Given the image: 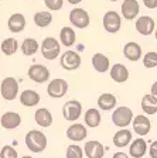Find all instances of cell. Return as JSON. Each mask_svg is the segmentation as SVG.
I'll list each match as a JSON object with an SVG mask.
<instances>
[{
    "label": "cell",
    "instance_id": "obj_1",
    "mask_svg": "<svg viewBox=\"0 0 157 158\" xmlns=\"http://www.w3.org/2000/svg\"><path fill=\"white\" fill-rule=\"evenodd\" d=\"M26 145L31 152H43L47 148V135L40 130H30L26 135Z\"/></svg>",
    "mask_w": 157,
    "mask_h": 158
},
{
    "label": "cell",
    "instance_id": "obj_2",
    "mask_svg": "<svg viewBox=\"0 0 157 158\" xmlns=\"http://www.w3.org/2000/svg\"><path fill=\"white\" fill-rule=\"evenodd\" d=\"M40 49H41L44 58L48 61H54L55 58H58L59 52H61V45H59L58 40H55L54 37H47L43 40Z\"/></svg>",
    "mask_w": 157,
    "mask_h": 158
},
{
    "label": "cell",
    "instance_id": "obj_3",
    "mask_svg": "<svg viewBox=\"0 0 157 158\" xmlns=\"http://www.w3.org/2000/svg\"><path fill=\"white\" fill-rule=\"evenodd\" d=\"M133 112L126 106H120V107L115 109V112L112 113V122L115 126H118L120 128H128L129 124H132L133 120Z\"/></svg>",
    "mask_w": 157,
    "mask_h": 158
},
{
    "label": "cell",
    "instance_id": "obj_4",
    "mask_svg": "<svg viewBox=\"0 0 157 158\" xmlns=\"http://www.w3.org/2000/svg\"><path fill=\"white\" fill-rule=\"evenodd\" d=\"M0 93H2V98L7 102L14 100L19 95V82L11 76L4 78L2 81V85H0Z\"/></svg>",
    "mask_w": 157,
    "mask_h": 158
},
{
    "label": "cell",
    "instance_id": "obj_5",
    "mask_svg": "<svg viewBox=\"0 0 157 158\" xmlns=\"http://www.w3.org/2000/svg\"><path fill=\"white\" fill-rule=\"evenodd\" d=\"M122 26V17L118 11L115 10H109L103 16V28L108 31L109 34H116L120 30Z\"/></svg>",
    "mask_w": 157,
    "mask_h": 158
},
{
    "label": "cell",
    "instance_id": "obj_6",
    "mask_svg": "<svg viewBox=\"0 0 157 158\" xmlns=\"http://www.w3.org/2000/svg\"><path fill=\"white\" fill-rule=\"evenodd\" d=\"M67 92H68V82L65 79H61V78L52 79L51 82L48 83V86H47V93L52 99L64 98L67 95Z\"/></svg>",
    "mask_w": 157,
    "mask_h": 158
},
{
    "label": "cell",
    "instance_id": "obj_7",
    "mask_svg": "<svg viewBox=\"0 0 157 158\" xmlns=\"http://www.w3.org/2000/svg\"><path fill=\"white\" fill-rule=\"evenodd\" d=\"M69 21L76 28H86L91 23V19H89V14L86 10L75 7L69 11Z\"/></svg>",
    "mask_w": 157,
    "mask_h": 158
},
{
    "label": "cell",
    "instance_id": "obj_8",
    "mask_svg": "<svg viewBox=\"0 0 157 158\" xmlns=\"http://www.w3.org/2000/svg\"><path fill=\"white\" fill-rule=\"evenodd\" d=\"M82 105L78 100H69L62 106V116L67 122H76L81 117Z\"/></svg>",
    "mask_w": 157,
    "mask_h": 158
},
{
    "label": "cell",
    "instance_id": "obj_9",
    "mask_svg": "<svg viewBox=\"0 0 157 158\" xmlns=\"http://www.w3.org/2000/svg\"><path fill=\"white\" fill-rule=\"evenodd\" d=\"M59 62H61V66L65 71H75V69H78L81 66V55L76 51L68 49L61 55Z\"/></svg>",
    "mask_w": 157,
    "mask_h": 158
},
{
    "label": "cell",
    "instance_id": "obj_10",
    "mask_svg": "<svg viewBox=\"0 0 157 158\" xmlns=\"http://www.w3.org/2000/svg\"><path fill=\"white\" fill-rule=\"evenodd\" d=\"M28 78L36 83H44L50 79V69L41 64H34L28 68Z\"/></svg>",
    "mask_w": 157,
    "mask_h": 158
},
{
    "label": "cell",
    "instance_id": "obj_11",
    "mask_svg": "<svg viewBox=\"0 0 157 158\" xmlns=\"http://www.w3.org/2000/svg\"><path fill=\"white\" fill-rule=\"evenodd\" d=\"M134 27H136V31L139 34H142V35H150L154 31V28H156V23H154V20L151 17L142 16L136 20Z\"/></svg>",
    "mask_w": 157,
    "mask_h": 158
},
{
    "label": "cell",
    "instance_id": "obj_12",
    "mask_svg": "<svg viewBox=\"0 0 157 158\" xmlns=\"http://www.w3.org/2000/svg\"><path fill=\"white\" fill-rule=\"evenodd\" d=\"M132 126H133V130L137 135H146L149 134L151 128V123L144 114H139L136 117H133L132 120Z\"/></svg>",
    "mask_w": 157,
    "mask_h": 158
},
{
    "label": "cell",
    "instance_id": "obj_13",
    "mask_svg": "<svg viewBox=\"0 0 157 158\" xmlns=\"http://www.w3.org/2000/svg\"><path fill=\"white\" fill-rule=\"evenodd\" d=\"M139 10H140V6H139L137 0H123L120 6L122 16L126 20H134L139 14Z\"/></svg>",
    "mask_w": 157,
    "mask_h": 158
},
{
    "label": "cell",
    "instance_id": "obj_14",
    "mask_svg": "<svg viewBox=\"0 0 157 158\" xmlns=\"http://www.w3.org/2000/svg\"><path fill=\"white\" fill-rule=\"evenodd\" d=\"M0 124L6 130H13L21 124V116L16 112H6L0 117Z\"/></svg>",
    "mask_w": 157,
    "mask_h": 158
},
{
    "label": "cell",
    "instance_id": "obj_15",
    "mask_svg": "<svg viewBox=\"0 0 157 158\" xmlns=\"http://www.w3.org/2000/svg\"><path fill=\"white\" fill-rule=\"evenodd\" d=\"M26 17L21 13H14L9 17V21H7V27H9V31L13 34L21 33L24 28H26Z\"/></svg>",
    "mask_w": 157,
    "mask_h": 158
},
{
    "label": "cell",
    "instance_id": "obj_16",
    "mask_svg": "<svg viewBox=\"0 0 157 158\" xmlns=\"http://www.w3.org/2000/svg\"><path fill=\"white\" fill-rule=\"evenodd\" d=\"M86 135H88V131H86V127L81 123H75V124H71L67 130V137L72 141H82V140H85Z\"/></svg>",
    "mask_w": 157,
    "mask_h": 158
},
{
    "label": "cell",
    "instance_id": "obj_17",
    "mask_svg": "<svg viewBox=\"0 0 157 158\" xmlns=\"http://www.w3.org/2000/svg\"><path fill=\"white\" fill-rule=\"evenodd\" d=\"M109 72H111V79L118 83H123L129 79V69L123 64H115L109 68Z\"/></svg>",
    "mask_w": 157,
    "mask_h": 158
},
{
    "label": "cell",
    "instance_id": "obj_18",
    "mask_svg": "<svg viewBox=\"0 0 157 158\" xmlns=\"http://www.w3.org/2000/svg\"><path fill=\"white\" fill-rule=\"evenodd\" d=\"M84 154L88 158H103L105 148L99 141L92 140V141H88L85 144V147H84Z\"/></svg>",
    "mask_w": 157,
    "mask_h": 158
},
{
    "label": "cell",
    "instance_id": "obj_19",
    "mask_svg": "<svg viewBox=\"0 0 157 158\" xmlns=\"http://www.w3.org/2000/svg\"><path fill=\"white\" fill-rule=\"evenodd\" d=\"M142 47L139 45L137 43H133V41H130V43H126L123 45V55L124 58H128L129 61H132V62H136V61H139V59L142 58Z\"/></svg>",
    "mask_w": 157,
    "mask_h": 158
},
{
    "label": "cell",
    "instance_id": "obj_20",
    "mask_svg": "<svg viewBox=\"0 0 157 158\" xmlns=\"http://www.w3.org/2000/svg\"><path fill=\"white\" fill-rule=\"evenodd\" d=\"M147 152V143L143 138H136L130 143L129 147V155L132 158H143Z\"/></svg>",
    "mask_w": 157,
    "mask_h": 158
},
{
    "label": "cell",
    "instance_id": "obj_21",
    "mask_svg": "<svg viewBox=\"0 0 157 158\" xmlns=\"http://www.w3.org/2000/svg\"><path fill=\"white\" fill-rule=\"evenodd\" d=\"M40 100H41L40 93H37L33 89H27V90H23L20 93V102L26 107H34L40 103Z\"/></svg>",
    "mask_w": 157,
    "mask_h": 158
},
{
    "label": "cell",
    "instance_id": "obj_22",
    "mask_svg": "<svg viewBox=\"0 0 157 158\" xmlns=\"http://www.w3.org/2000/svg\"><path fill=\"white\" fill-rule=\"evenodd\" d=\"M92 65H94L96 72L105 73L106 71H109V68H111V61H109V58L105 55V54L96 52V54H94V56H92Z\"/></svg>",
    "mask_w": 157,
    "mask_h": 158
},
{
    "label": "cell",
    "instance_id": "obj_23",
    "mask_svg": "<svg viewBox=\"0 0 157 158\" xmlns=\"http://www.w3.org/2000/svg\"><path fill=\"white\" fill-rule=\"evenodd\" d=\"M130 143H132V131L130 130H128V128H120L119 131L115 133V135H113L115 147L123 148V147H128Z\"/></svg>",
    "mask_w": 157,
    "mask_h": 158
},
{
    "label": "cell",
    "instance_id": "obj_24",
    "mask_svg": "<svg viewBox=\"0 0 157 158\" xmlns=\"http://www.w3.org/2000/svg\"><path fill=\"white\" fill-rule=\"evenodd\" d=\"M34 120H36V123L38 126H41V127H50V126L52 124V114L48 109L40 107L36 110Z\"/></svg>",
    "mask_w": 157,
    "mask_h": 158
},
{
    "label": "cell",
    "instance_id": "obj_25",
    "mask_svg": "<svg viewBox=\"0 0 157 158\" xmlns=\"http://www.w3.org/2000/svg\"><path fill=\"white\" fill-rule=\"evenodd\" d=\"M98 107L99 110H103V112H108L116 106L118 100H116V96L112 95V93H102L98 98Z\"/></svg>",
    "mask_w": 157,
    "mask_h": 158
},
{
    "label": "cell",
    "instance_id": "obj_26",
    "mask_svg": "<svg viewBox=\"0 0 157 158\" xmlns=\"http://www.w3.org/2000/svg\"><path fill=\"white\" fill-rule=\"evenodd\" d=\"M59 41H61L62 45L68 47V48L74 45L76 41V34H75V31H74V28H71V27H68V26L62 27L61 31H59Z\"/></svg>",
    "mask_w": 157,
    "mask_h": 158
},
{
    "label": "cell",
    "instance_id": "obj_27",
    "mask_svg": "<svg viewBox=\"0 0 157 158\" xmlns=\"http://www.w3.org/2000/svg\"><path fill=\"white\" fill-rule=\"evenodd\" d=\"M84 120H85V124L89 126L91 128H95L101 124V120H102V116H101V112L98 109H88L84 116Z\"/></svg>",
    "mask_w": 157,
    "mask_h": 158
},
{
    "label": "cell",
    "instance_id": "obj_28",
    "mask_svg": "<svg viewBox=\"0 0 157 158\" xmlns=\"http://www.w3.org/2000/svg\"><path fill=\"white\" fill-rule=\"evenodd\" d=\"M142 110H143L146 114H156L157 113V100L150 95H144L142 99Z\"/></svg>",
    "mask_w": 157,
    "mask_h": 158
},
{
    "label": "cell",
    "instance_id": "obj_29",
    "mask_svg": "<svg viewBox=\"0 0 157 158\" xmlns=\"http://www.w3.org/2000/svg\"><path fill=\"white\" fill-rule=\"evenodd\" d=\"M33 20H34V23H36L37 27H40V28H46V27H48L50 24H51L52 14L50 13V11H37V13L34 14Z\"/></svg>",
    "mask_w": 157,
    "mask_h": 158
},
{
    "label": "cell",
    "instance_id": "obj_30",
    "mask_svg": "<svg viewBox=\"0 0 157 158\" xmlns=\"http://www.w3.org/2000/svg\"><path fill=\"white\" fill-rule=\"evenodd\" d=\"M40 44L37 43V40L34 38H26L21 44V52L24 54L26 56H31L38 51Z\"/></svg>",
    "mask_w": 157,
    "mask_h": 158
},
{
    "label": "cell",
    "instance_id": "obj_31",
    "mask_svg": "<svg viewBox=\"0 0 157 158\" xmlns=\"http://www.w3.org/2000/svg\"><path fill=\"white\" fill-rule=\"evenodd\" d=\"M17 49H19V43H17V40L13 38V37L6 38L3 43H2V52H3L4 55H7V56L16 54Z\"/></svg>",
    "mask_w": 157,
    "mask_h": 158
},
{
    "label": "cell",
    "instance_id": "obj_32",
    "mask_svg": "<svg viewBox=\"0 0 157 158\" xmlns=\"http://www.w3.org/2000/svg\"><path fill=\"white\" fill-rule=\"evenodd\" d=\"M143 65L144 68H156L157 66V52L154 51H150L146 55L143 56Z\"/></svg>",
    "mask_w": 157,
    "mask_h": 158
},
{
    "label": "cell",
    "instance_id": "obj_33",
    "mask_svg": "<svg viewBox=\"0 0 157 158\" xmlns=\"http://www.w3.org/2000/svg\"><path fill=\"white\" fill-rule=\"evenodd\" d=\"M65 155H67V158H84V150L79 145L72 144L67 148Z\"/></svg>",
    "mask_w": 157,
    "mask_h": 158
},
{
    "label": "cell",
    "instance_id": "obj_34",
    "mask_svg": "<svg viewBox=\"0 0 157 158\" xmlns=\"http://www.w3.org/2000/svg\"><path fill=\"white\" fill-rule=\"evenodd\" d=\"M0 158H19L16 148L11 147V145H4L0 150Z\"/></svg>",
    "mask_w": 157,
    "mask_h": 158
},
{
    "label": "cell",
    "instance_id": "obj_35",
    "mask_svg": "<svg viewBox=\"0 0 157 158\" xmlns=\"http://www.w3.org/2000/svg\"><path fill=\"white\" fill-rule=\"evenodd\" d=\"M44 4L47 6L48 10L52 11H58L62 9V4H64V0H44Z\"/></svg>",
    "mask_w": 157,
    "mask_h": 158
},
{
    "label": "cell",
    "instance_id": "obj_36",
    "mask_svg": "<svg viewBox=\"0 0 157 158\" xmlns=\"http://www.w3.org/2000/svg\"><path fill=\"white\" fill-rule=\"evenodd\" d=\"M149 155L150 158H157V141H153L149 147Z\"/></svg>",
    "mask_w": 157,
    "mask_h": 158
},
{
    "label": "cell",
    "instance_id": "obj_37",
    "mask_svg": "<svg viewBox=\"0 0 157 158\" xmlns=\"http://www.w3.org/2000/svg\"><path fill=\"white\" fill-rule=\"evenodd\" d=\"M143 3L147 9H151V10L157 7V0H143Z\"/></svg>",
    "mask_w": 157,
    "mask_h": 158
},
{
    "label": "cell",
    "instance_id": "obj_38",
    "mask_svg": "<svg viewBox=\"0 0 157 158\" xmlns=\"http://www.w3.org/2000/svg\"><path fill=\"white\" fill-rule=\"evenodd\" d=\"M150 95L153 96V98H154V99H156V100H157V81H156V82L153 83V85H151V89H150Z\"/></svg>",
    "mask_w": 157,
    "mask_h": 158
},
{
    "label": "cell",
    "instance_id": "obj_39",
    "mask_svg": "<svg viewBox=\"0 0 157 158\" xmlns=\"http://www.w3.org/2000/svg\"><path fill=\"white\" fill-rule=\"evenodd\" d=\"M112 158H129V155L126 154V152H122V151H119V152H115L113 154V157Z\"/></svg>",
    "mask_w": 157,
    "mask_h": 158
},
{
    "label": "cell",
    "instance_id": "obj_40",
    "mask_svg": "<svg viewBox=\"0 0 157 158\" xmlns=\"http://www.w3.org/2000/svg\"><path fill=\"white\" fill-rule=\"evenodd\" d=\"M82 0H68V3L69 4H74V6H75V4H78V3H81Z\"/></svg>",
    "mask_w": 157,
    "mask_h": 158
},
{
    "label": "cell",
    "instance_id": "obj_41",
    "mask_svg": "<svg viewBox=\"0 0 157 158\" xmlns=\"http://www.w3.org/2000/svg\"><path fill=\"white\" fill-rule=\"evenodd\" d=\"M21 158H33V157H30V155H23Z\"/></svg>",
    "mask_w": 157,
    "mask_h": 158
},
{
    "label": "cell",
    "instance_id": "obj_42",
    "mask_svg": "<svg viewBox=\"0 0 157 158\" xmlns=\"http://www.w3.org/2000/svg\"><path fill=\"white\" fill-rule=\"evenodd\" d=\"M154 31H156V34H154V35H156V40H157V27L154 28Z\"/></svg>",
    "mask_w": 157,
    "mask_h": 158
},
{
    "label": "cell",
    "instance_id": "obj_43",
    "mask_svg": "<svg viewBox=\"0 0 157 158\" xmlns=\"http://www.w3.org/2000/svg\"><path fill=\"white\" fill-rule=\"evenodd\" d=\"M109 2H118V0H109Z\"/></svg>",
    "mask_w": 157,
    "mask_h": 158
}]
</instances>
